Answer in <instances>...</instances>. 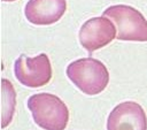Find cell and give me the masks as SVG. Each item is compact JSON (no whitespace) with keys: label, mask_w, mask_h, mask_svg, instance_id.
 <instances>
[{"label":"cell","mask_w":147,"mask_h":130,"mask_svg":"<svg viewBox=\"0 0 147 130\" xmlns=\"http://www.w3.org/2000/svg\"><path fill=\"white\" fill-rule=\"evenodd\" d=\"M67 76L87 95L99 94L109 82V72L106 66L91 56L72 61L67 67Z\"/></svg>","instance_id":"6da1fadb"},{"label":"cell","mask_w":147,"mask_h":130,"mask_svg":"<svg viewBox=\"0 0 147 130\" xmlns=\"http://www.w3.org/2000/svg\"><path fill=\"white\" fill-rule=\"evenodd\" d=\"M2 1H15V0H2Z\"/></svg>","instance_id":"9c48e42d"},{"label":"cell","mask_w":147,"mask_h":130,"mask_svg":"<svg viewBox=\"0 0 147 130\" xmlns=\"http://www.w3.org/2000/svg\"><path fill=\"white\" fill-rule=\"evenodd\" d=\"M107 130H147V117L144 108L134 101L121 102L110 112Z\"/></svg>","instance_id":"8992f818"},{"label":"cell","mask_w":147,"mask_h":130,"mask_svg":"<svg viewBox=\"0 0 147 130\" xmlns=\"http://www.w3.org/2000/svg\"><path fill=\"white\" fill-rule=\"evenodd\" d=\"M116 36V28L114 23L106 16L92 17L87 20L79 29L80 45L92 53L106 45H108Z\"/></svg>","instance_id":"5b68a950"},{"label":"cell","mask_w":147,"mask_h":130,"mask_svg":"<svg viewBox=\"0 0 147 130\" xmlns=\"http://www.w3.org/2000/svg\"><path fill=\"white\" fill-rule=\"evenodd\" d=\"M28 107L34 122L45 130H64L68 125V107L54 94H33L28 100Z\"/></svg>","instance_id":"7a4b0ae2"},{"label":"cell","mask_w":147,"mask_h":130,"mask_svg":"<svg viewBox=\"0 0 147 130\" xmlns=\"http://www.w3.org/2000/svg\"><path fill=\"white\" fill-rule=\"evenodd\" d=\"M103 16L114 21L117 26V39L147 41V20L136 8L127 5H115L103 12Z\"/></svg>","instance_id":"3957f363"},{"label":"cell","mask_w":147,"mask_h":130,"mask_svg":"<svg viewBox=\"0 0 147 130\" xmlns=\"http://www.w3.org/2000/svg\"><path fill=\"white\" fill-rule=\"evenodd\" d=\"M16 106V92L13 84L6 79H1V128H6L13 120Z\"/></svg>","instance_id":"ba28073f"},{"label":"cell","mask_w":147,"mask_h":130,"mask_svg":"<svg viewBox=\"0 0 147 130\" xmlns=\"http://www.w3.org/2000/svg\"><path fill=\"white\" fill-rule=\"evenodd\" d=\"M14 72L17 81L24 86L40 87L52 78V66L47 54L41 53L34 58L21 54L14 63Z\"/></svg>","instance_id":"277c9868"},{"label":"cell","mask_w":147,"mask_h":130,"mask_svg":"<svg viewBox=\"0 0 147 130\" xmlns=\"http://www.w3.org/2000/svg\"><path fill=\"white\" fill-rule=\"evenodd\" d=\"M67 10L65 0H29L24 8L28 21L37 25L57 22Z\"/></svg>","instance_id":"52a82bcc"}]
</instances>
